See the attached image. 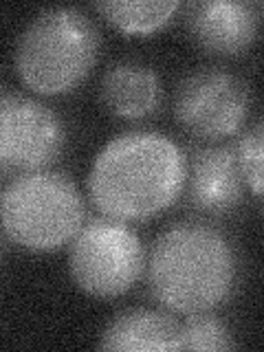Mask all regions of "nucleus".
<instances>
[{
	"label": "nucleus",
	"mask_w": 264,
	"mask_h": 352,
	"mask_svg": "<svg viewBox=\"0 0 264 352\" xmlns=\"http://www.w3.org/2000/svg\"><path fill=\"white\" fill-rule=\"evenodd\" d=\"M187 157L168 135L130 130L97 152L88 192L104 216L141 223L159 216L185 190Z\"/></svg>",
	"instance_id": "1"
},
{
	"label": "nucleus",
	"mask_w": 264,
	"mask_h": 352,
	"mask_svg": "<svg viewBox=\"0 0 264 352\" xmlns=\"http://www.w3.org/2000/svg\"><path fill=\"white\" fill-rule=\"evenodd\" d=\"M150 291L172 313L192 315L225 304L238 260L225 234L205 223H176L154 240L146 260Z\"/></svg>",
	"instance_id": "2"
},
{
	"label": "nucleus",
	"mask_w": 264,
	"mask_h": 352,
	"mask_svg": "<svg viewBox=\"0 0 264 352\" xmlns=\"http://www.w3.org/2000/svg\"><path fill=\"white\" fill-rule=\"evenodd\" d=\"M99 55V31L77 7L38 11L16 44V71L38 95H64L80 86Z\"/></svg>",
	"instance_id": "3"
},
{
	"label": "nucleus",
	"mask_w": 264,
	"mask_h": 352,
	"mask_svg": "<svg viewBox=\"0 0 264 352\" xmlns=\"http://www.w3.org/2000/svg\"><path fill=\"white\" fill-rule=\"evenodd\" d=\"M84 220V198L60 172L18 174L0 192V225L5 236L25 251L49 253L66 247Z\"/></svg>",
	"instance_id": "4"
},
{
	"label": "nucleus",
	"mask_w": 264,
	"mask_h": 352,
	"mask_svg": "<svg viewBox=\"0 0 264 352\" xmlns=\"http://www.w3.org/2000/svg\"><path fill=\"white\" fill-rule=\"evenodd\" d=\"M69 269L84 293L110 300L128 293L141 280L146 249L124 220L93 218L71 240Z\"/></svg>",
	"instance_id": "5"
},
{
	"label": "nucleus",
	"mask_w": 264,
	"mask_h": 352,
	"mask_svg": "<svg viewBox=\"0 0 264 352\" xmlns=\"http://www.w3.org/2000/svg\"><path fill=\"white\" fill-rule=\"evenodd\" d=\"M249 108V84L218 66L187 73L174 95V117L179 126L203 141L234 137L245 126Z\"/></svg>",
	"instance_id": "6"
},
{
	"label": "nucleus",
	"mask_w": 264,
	"mask_h": 352,
	"mask_svg": "<svg viewBox=\"0 0 264 352\" xmlns=\"http://www.w3.org/2000/svg\"><path fill=\"white\" fill-rule=\"evenodd\" d=\"M66 130L60 115L36 97L0 91V170L29 174L60 161Z\"/></svg>",
	"instance_id": "7"
},
{
	"label": "nucleus",
	"mask_w": 264,
	"mask_h": 352,
	"mask_svg": "<svg viewBox=\"0 0 264 352\" xmlns=\"http://www.w3.org/2000/svg\"><path fill=\"white\" fill-rule=\"evenodd\" d=\"M192 40L212 55L245 53L260 29V5L238 0H198L185 5Z\"/></svg>",
	"instance_id": "8"
},
{
	"label": "nucleus",
	"mask_w": 264,
	"mask_h": 352,
	"mask_svg": "<svg viewBox=\"0 0 264 352\" xmlns=\"http://www.w3.org/2000/svg\"><path fill=\"white\" fill-rule=\"evenodd\" d=\"M187 205L209 216L229 214L245 198V176L240 172L236 148L203 146L192 152L187 165Z\"/></svg>",
	"instance_id": "9"
},
{
	"label": "nucleus",
	"mask_w": 264,
	"mask_h": 352,
	"mask_svg": "<svg viewBox=\"0 0 264 352\" xmlns=\"http://www.w3.org/2000/svg\"><path fill=\"white\" fill-rule=\"evenodd\" d=\"M99 99L108 113L119 119H148L163 102L161 77L143 62H115L102 75Z\"/></svg>",
	"instance_id": "10"
},
{
	"label": "nucleus",
	"mask_w": 264,
	"mask_h": 352,
	"mask_svg": "<svg viewBox=\"0 0 264 352\" xmlns=\"http://www.w3.org/2000/svg\"><path fill=\"white\" fill-rule=\"evenodd\" d=\"M181 322L170 313L152 308H128L110 322L99 348L124 352H152V350H179Z\"/></svg>",
	"instance_id": "11"
},
{
	"label": "nucleus",
	"mask_w": 264,
	"mask_h": 352,
	"mask_svg": "<svg viewBox=\"0 0 264 352\" xmlns=\"http://www.w3.org/2000/svg\"><path fill=\"white\" fill-rule=\"evenodd\" d=\"M179 3L174 0H108L97 3L95 9L102 14L110 25L130 36H146L161 27H165L179 11Z\"/></svg>",
	"instance_id": "12"
},
{
	"label": "nucleus",
	"mask_w": 264,
	"mask_h": 352,
	"mask_svg": "<svg viewBox=\"0 0 264 352\" xmlns=\"http://www.w3.org/2000/svg\"><path fill=\"white\" fill-rule=\"evenodd\" d=\"M236 341L229 328L218 317L207 313H192L181 324L179 330V350H205V352H225L234 350Z\"/></svg>",
	"instance_id": "13"
},
{
	"label": "nucleus",
	"mask_w": 264,
	"mask_h": 352,
	"mask_svg": "<svg viewBox=\"0 0 264 352\" xmlns=\"http://www.w3.org/2000/svg\"><path fill=\"white\" fill-rule=\"evenodd\" d=\"M236 159L240 172L245 176L247 187L253 196H262V119L253 121V126L242 132L236 148Z\"/></svg>",
	"instance_id": "14"
}]
</instances>
